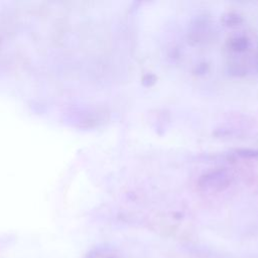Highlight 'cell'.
Returning <instances> with one entry per match:
<instances>
[{
    "mask_svg": "<svg viewBox=\"0 0 258 258\" xmlns=\"http://www.w3.org/2000/svg\"><path fill=\"white\" fill-rule=\"evenodd\" d=\"M228 73L233 77H244L247 75V69L240 63H231L228 67Z\"/></svg>",
    "mask_w": 258,
    "mask_h": 258,
    "instance_id": "5",
    "label": "cell"
},
{
    "mask_svg": "<svg viewBox=\"0 0 258 258\" xmlns=\"http://www.w3.org/2000/svg\"><path fill=\"white\" fill-rule=\"evenodd\" d=\"M221 21L225 26L233 27L240 25L243 22V17L237 12H227L222 16Z\"/></svg>",
    "mask_w": 258,
    "mask_h": 258,
    "instance_id": "4",
    "label": "cell"
},
{
    "mask_svg": "<svg viewBox=\"0 0 258 258\" xmlns=\"http://www.w3.org/2000/svg\"><path fill=\"white\" fill-rule=\"evenodd\" d=\"M227 46L231 51L245 52L250 47V40L248 37H246L244 35L233 36L228 40Z\"/></svg>",
    "mask_w": 258,
    "mask_h": 258,
    "instance_id": "3",
    "label": "cell"
},
{
    "mask_svg": "<svg viewBox=\"0 0 258 258\" xmlns=\"http://www.w3.org/2000/svg\"><path fill=\"white\" fill-rule=\"evenodd\" d=\"M210 20L205 15L197 16L190 23L188 31V41L192 44H200L206 42L211 35Z\"/></svg>",
    "mask_w": 258,
    "mask_h": 258,
    "instance_id": "2",
    "label": "cell"
},
{
    "mask_svg": "<svg viewBox=\"0 0 258 258\" xmlns=\"http://www.w3.org/2000/svg\"><path fill=\"white\" fill-rule=\"evenodd\" d=\"M236 153L242 157V158H248V159H253V158H258V149H251V148H242L238 149Z\"/></svg>",
    "mask_w": 258,
    "mask_h": 258,
    "instance_id": "6",
    "label": "cell"
},
{
    "mask_svg": "<svg viewBox=\"0 0 258 258\" xmlns=\"http://www.w3.org/2000/svg\"><path fill=\"white\" fill-rule=\"evenodd\" d=\"M254 66H255L256 71L258 72V52L256 53V55H255V57H254Z\"/></svg>",
    "mask_w": 258,
    "mask_h": 258,
    "instance_id": "9",
    "label": "cell"
},
{
    "mask_svg": "<svg viewBox=\"0 0 258 258\" xmlns=\"http://www.w3.org/2000/svg\"><path fill=\"white\" fill-rule=\"evenodd\" d=\"M210 71V66L208 62H205V61H202V62H199L195 66L194 70H192V73L194 75L196 76H199V77H202V76H205L209 73Z\"/></svg>",
    "mask_w": 258,
    "mask_h": 258,
    "instance_id": "7",
    "label": "cell"
},
{
    "mask_svg": "<svg viewBox=\"0 0 258 258\" xmlns=\"http://www.w3.org/2000/svg\"><path fill=\"white\" fill-rule=\"evenodd\" d=\"M156 82H157V77L154 74H146L143 76V78L141 80L142 86L146 87V88L152 87Z\"/></svg>",
    "mask_w": 258,
    "mask_h": 258,
    "instance_id": "8",
    "label": "cell"
},
{
    "mask_svg": "<svg viewBox=\"0 0 258 258\" xmlns=\"http://www.w3.org/2000/svg\"><path fill=\"white\" fill-rule=\"evenodd\" d=\"M108 258H113V257H108Z\"/></svg>",
    "mask_w": 258,
    "mask_h": 258,
    "instance_id": "10",
    "label": "cell"
},
{
    "mask_svg": "<svg viewBox=\"0 0 258 258\" xmlns=\"http://www.w3.org/2000/svg\"><path fill=\"white\" fill-rule=\"evenodd\" d=\"M231 182V175L226 169H213L201 175L198 185L206 191H220L227 188Z\"/></svg>",
    "mask_w": 258,
    "mask_h": 258,
    "instance_id": "1",
    "label": "cell"
}]
</instances>
